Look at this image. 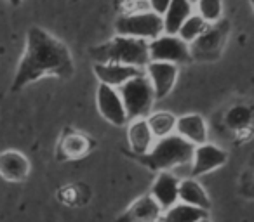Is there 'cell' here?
Returning a JSON list of instances; mask_svg holds the SVG:
<instances>
[{
  "mask_svg": "<svg viewBox=\"0 0 254 222\" xmlns=\"http://www.w3.org/2000/svg\"><path fill=\"white\" fill-rule=\"evenodd\" d=\"M73 71L70 49L46 30L32 26L26 33V47L12 80V90H21L42 77L68 78Z\"/></svg>",
  "mask_w": 254,
  "mask_h": 222,
  "instance_id": "1",
  "label": "cell"
},
{
  "mask_svg": "<svg viewBox=\"0 0 254 222\" xmlns=\"http://www.w3.org/2000/svg\"><path fill=\"white\" fill-rule=\"evenodd\" d=\"M96 63H119L145 70L150 63L148 42L132 37L117 35L103 45H98L91 50Z\"/></svg>",
  "mask_w": 254,
  "mask_h": 222,
  "instance_id": "2",
  "label": "cell"
},
{
  "mask_svg": "<svg viewBox=\"0 0 254 222\" xmlns=\"http://www.w3.org/2000/svg\"><path fill=\"white\" fill-rule=\"evenodd\" d=\"M195 146L178 134L167 135L164 139H157L155 144L143 156V162L155 172L171 170L174 167L188 165L193 158Z\"/></svg>",
  "mask_w": 254,
  "mask_h": 222,
  "instance_id": "3",
  "label": "cell"
},
{
  "mask_svg": "<svg viewBox=\"0 0 254 222\" xmlns=\"http://www.w3.org/2000/svg\"><path fill=\"white\" fill-rule=\"evenodd\" d=\"M119 94L122 97L124 108H126L127 120H136V118H146L152 113L155 92L152 89V84L146 78L145 71L138 77L127 80L124 85L119 87Z\"/></svg>",
  "mask_w": 254,
  "mask_h": 222,
  "instance_id": "4",
  "label": "cell"
},
{
  "mask_svg": "<svg viewBox=\"0 0 254 222\" xmlns=\"http://www.w3.org/2000/svg\"><path fill=\"white\" fill-rule=\"evenodd\" d=\"M115 30L117 35L150 42L164 33V23L160 16L153 14L148 9H138V11H127L120 14L115 21Z\"/></svg>",
  "mask_w": 254,
  "mask_h": 222,
  "instance_id": "5",
  "label": "cell"
},
{
  "mask_svg": "<svg viewBox=\"0 0 254 222\" xmlns=\"http://www.w3.org/2000/svg\"><path fill=\"white\" fill-rule=\"evenodd\" d=\"M150 61H160V63L171 64H185L190 61L191 52L190 45L180 39L178 35L162 33L157 39L148 42Z\"/></svg>",
  "mask_w": 254,
  "mask_h": 222,
  "instance_id": "6",
  "label": "cell"
},
{
  "mask_svg": "<svg viewBox=\"0 0 254 222\" xmlns=\"http://www.w3.org/2000/svg\"><path fill=\"white\" fill-rule=\"evenodd\" d=\"M96 101H98L99 115L112 125L120 127V125H126L129 122L127 120V113H126V108H124L122 97L119 94V89L99 84Z\"/></svg>",
  "mask_w": 254,
  "mask_h": 222,
  "instance_id": "7",
  "label": "cell"
},
{
  "mask_svg": "<svg viewBox=\"0 0 254 222\" xmlns=\"http://www.w3.org/2000/svg\"><path fill=\"white\" fill-rule=\"evenodd\" d=\"M145 75L152 84V89L155 92V99L167 97L173 92L178 80V66L171 63H160V61H150L145 66Z\"/></svg>",
  "mask_w": 254,
  "mask_h": 222,
  "instance_id": "8",
  "label": "cell"
},
{
  "mask_svg": "<svg viewBox=\"0 0 254 222\" xmlns=\"http://www.w3.org/2000/svg\"><path fill=\"white\" fill-rule=\"evenodd\" d=\"M180 182L181 179L171 170L157 174V179L152 186V198L164 212L180 201Z\"/></svg>",
  "mask_w": 254,
  "mask_h": 222,
  "instance_id": "9",
  "label": "cell"
},
{
  "mask_svg": "<svg viewBox=\"0 0 254 222\" xmlns=\"http://www.w3.org/2000/svg\"><path fill=\"white\" fill-rule=\"evenodd\" d=\"M226 162V153L221 148L214 144L204 142L200 146H195L193 158H191V176L198 177L209 174L212 170L219 169L221 165H225Z\"/></svg>",
  "mask_w": 254,
  "mask_h": 222,
  "instance_id": "10",
  "label": "cell"
},
{
  "mask_svg": "<svg viewBox=\"0 0 254 222\" xmlns=\"http://www.w3.org/2000/svg\"><path fill=\"white\" fill-rule=\"evenodd\" d=\"M162 215L164 210L153 200L152 194H145L132 201L127 210L117 219V222H157L162 219Z\"/></svg>",
  "mask_w": 254,
  "mask_h": 222,
  "instance_id": "11",
  "label": "cell"
},
{
  "mask_svg": "<svg viewBox=\"0 0 254 222\" xmlns=\"http://www.w3.org/2000/svg\"><path fill=\"white\" fill-rule=\"evenodd\" d=\"M145 70H139L134 66H127V64H119V63H94V73L98 77V80L105 85L119 89L120 85H124L127 80L141 75Z\"/></svg>",
  "mask_w": 254,
  "mask_h": 222,
  "instance_id": "12",
  "label": "cell"
},
{
  "mask_svg": "<svg viewBox=\"0 0 254 222\" xmlns=\"http://www.w3.org/2000/svg\"><path fill=\"white\" fill-rule=\"evenodd\" d=\"M30 174V162L23 153L9 149L0 153V177L9 182H21Z\"/></svg>",
  "mask_w": 254,
  "mask_h": 222,
  "instance_id": "13",
  "label": "cell"
},
{
  "mask_svg": "<svg viewBox=\"0 0 254 222\" xmlns=\"http://www.w3.org/2000/svg\"><path fill=\"white\" fill-rule=\"evenodd\" d=\"M180 137L187 139L193 146H200L207 142V125L200 115H183L176 118V132Z\"/></svg>",
  "mask_w": 254,
  "mask_h": 222,
  "instance_id": "14",
  "label": "cell"
},
{
  "mask_svg": "<svg viewBox=\"0 0 254 222\" xmlns=\"http://www.w3.org/2000/svg\"><path fill=\"white\" fill-rule=\"evenodd\" d=\"M127 141L131 149L139 156L148 155V151L152 149V146L155 144V137H153L150 125L146 122V118H136V120L129 122L127 127Z\"/></svg>",
  "mask_w": 254,
  "mask_h": 222,
  "instance_id": "15",
  "label": "cell"
},
{
  "mask_svg": "<svg viewBox=\"0 0 254 222\" xmlns=\"http://www.w3.org/2000/svg\"><path fill=\"white\" fill-rule=\"evenodd\" d=\"M195 12V5L190 0H171L169 9L162 16L164 33L178 35V30L181 28L185 21Z\"/></svg>",
  "mask_w": 254,
  "mask_h": 222,
  "instance_id": "16",
  "label": "cell"
},
{
  "mask_svg": "<svg viewBox=\"0 0 254 222\" xmlns=\"http://www.w3.org/2000/svg\"><path fill=\"white\" fill-rule=\"evenodd\" d=\"M180 201L181 203L191 205L200 210L207 212L211 208V200H209L205 189L195 180V177H185L180 182Z\"/></svg>",
  "mask_w": 254,
  "mask_h": 222,
  "instance_id": "17",
  "label": "cell"
},
{
  "mask_svg": "<svg viewBox=\"0 0 254 222\" xmlns=\"http://www.w3.org/2000/svg\"><path fill=\"white\" fill-rule=\"evenodd\" d=\"M146 122H148L155 141L173 135L176 132V117L169 111H152L146 117Z\"/></svg>",
  "mask_w": 254,
  "mask_h": 222,
  "instance_id": "18",
  "label": "cell"
},
{
  "mask_svg": "<svg viewBox=\"0 0 254 222\" xmlns=\"http://www.w3.org/2000/svg\"><path fill=\"white\" fill-rule=\"evenodd\" d=\"M207 217V212L200 210L197 207H191V205L181 203L178 201L174 207H171L169 210L164 212L162 222H198L200 219Z\"/></svg>",
  "mask_w": 254,
  "mask_h": 222,
  "instance_id": "19",
  "label": "cell"
},
{
  "mask_svg": "<svg viewBox=\"0 0 254 222\" xmlns=\"http://www.w3.org/2000/svg\"><path fill=\"white\" fill-rule=\"evenodd\" d=\"M205 30H207V23H205L197 12H193V14L181 25V28L178 30V37L190 45V44L197 42V40L204 35Z\"/></svg>",
  "mask_w": 254,
  "mask_h": 222,
  "instance_id": "20",
  "label": "cell"
},
{
  "mask_svg": "<svg viewBox=\"0 0 254 222\" xmlns=\"http://www.w3.org/2000/svg\"><path fill=\"white\" fill-rule=\"evenodd\" d=\"M61 153L64 158H80L89 151V141L85 135L82 134H68L66 137H63L60 146Z\"/></svg>",
  "mask_w": 254,
  "mask_h": 222,
  "instance_id": "21",
  "label": "cell"
},
{
  "mask_svg": "<svg viewBox=\"0 0 254 222\" xmlns=\"http://www.w3.org/2000/svg\"><path fill=\"white\" fill-rule=\"evenodd\" d=\"M225 122L232 131L242 132L253 122V111L246 104H235L225 117Z\"/></svg>",
  "mask_w": 254,
  "mask_h": 222,
  "instance_id": "22",
  "label": "cell"
},
{
  "mask_svg": "<svg viewBox=\"0 0 254 222\" xmlns=\"http://www.w3.org/2000/svg\"><path fill=\"white\" fill-rule=\"evenodd\" d=\"M195 12L204 19L205 23L219 21L223 14V2L221 0H197L195 2Z\"/></svg>",
  "mask_w": 254,
  "mask_h": 222,
  "instance_id": "23",
  "label": "cell"
},
{
  "mask_svg": "<svg viewBox=\"0 0 254 222\" xmlns=\"http://www.w3.org/2000/svg\"><path fill=\"white\" fill-rule=\"evenodd\" d=\"M146 4H148V11H152L153 14L162 18L167 9H169L171 0H146Z\"/></svg>",
  "mask_w": 254,
  "mask_h": 222,
  "instance_id": "24",
  "label": "cell"
},
{
  "mask_svg": "<svg viewBox=\"0 0 254 222\" xmlns=\"http://www.w3.org/2000/svg\"><path fill=\"white\" fill-rule=\"evenodd\" d=\"M7 2H9L11 5H19V4L23 2V0H7Z\"/></svg>",
  "mask_w": 254,
  "mask_h": 222,
  "instance_id": "25",
  "label": "cell"
},
{
  "mask_svg": "<svg viewBox=\"0 0 254 222\" xmlns=\"http://www.w3.org/2000/svg\"><path fill=\"white\" fill-rule=\"evenodd\" d=\"M198 222H211V221H209V219L205 217V219H200V221H198Z\"/></svg>",
  "mask_w": 254,
  "mask_h": 222,
  "instance_id": "26",
  "label": "cell"
},
{
  "mask_svg": "<svg viewBox=\"0 0 254 222\" xmlns=\"http://www.w3.org/2000/svg\"><path fill=\"white\" fill-rule=\"evenodd\" d=\"M251 5H253V9H254V0H251Z\"/></svg>",
  "mask_w": 254,
  "mask_h": 222,
  "instance_id": "27",
  "label": "cell"
},
{
  "mask_svg": "<svg viewBox=\"0 0 254 222\" xmlns=\"http://www.w3.org/2000/svg\"><path fill=\"white\" fill-rule=\"evenodd\" d=\"M190 2H193V4H195V2H197V0H190Z\"/></svg>",
  "mask_w": 254,
  "mask_h": 222,
  "instance_id": "28",
  "label": "cell"
}]
</instances>
